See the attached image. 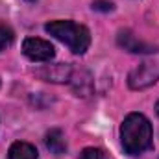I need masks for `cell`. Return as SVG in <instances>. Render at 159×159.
Masks as SVG:
<instances>
[{
	"mask_svg": "<svg viewBox=\"0 0 159 159\" xmlns=\"http://www.w3.org/2000/svg\"><path fill=\"white\" fill-rule=\"evenodd\" d=\"M152 124L143 113H129L120 126L122 148L129 156H139L152 148Z\"/></svg>",
	"mask_w": 159,
	"mask_h": 159,
	"instance_id": "obj_1",
	"label": "cell"
},
{
	"mask_svg": "<svg viewBox=\"0 0 159 159\" xmlns=\"http://www.w3.org/2000/svg\"><path fill=\"white\" fill-rule=\"evenodd\" d=\"M44 144H46V148H48L52 154H56V156H61V154L67 152V141H65V135H63V131L57 129V128H54V129H50V131L46 133V137H44Z\"/></svg>",
	"mask_w": 159,
	"mask_h": 159,
	"instance_id": "obj_7",
	"label": "cell"
},
{
	"mask_svg": "<svg viewBox=\"0 0 159 159\" xmlns=\"http://www.w3.org/2000/svg\"><path fill=\"white\" fill-rule=\"evenodd\" d=\"M159 80V61H143L139 67H135L129 76H128V85L133 91L146 89L154 85Z\"/></svg>",
	"mask_w": 159,
	"mask_h": 159,
	"instance_id": "obj_3",
	"label": "cell"
},
{
	"mask_svg": "<svg viewBox=\"0 0 159 159\" xmlns=\"http://www.w3.org/2000/svg\"><path fill=\"white\" fill-rule=\"evenodd\" d=\"M156 113H157V117H159V100H157V104H156Z\"/></svg>",
	"mask_w": 159,
	"mask_h": 159,
	"instance_id": "obj_12",
	"label": "cell"
},
{
	"mask_svg": "<svg viewBox=\"0 0 159 159\" xmlns=\"http://www.w3.org/2000/svg\"><path fill=\"white\" fill-rule=\"evenodd\" d=\"M80 159H107V154L104 150H100V148L91 146V148H85L80 154Z\"/></svg>",
	"mask_w": 159,
	"mask_h": 159,
	"instance_id": "obj_9",
	"label": "cell"
},
{
	"mask_svg": "<svg viewBox=\"0 0 159 159\" xmlns=\"http://www.w3.org/2000/svg\"><path fill=\"white\" fill-rule=\"evenodd\" d=\"M7 159H37V150L34 144L17 141L9 146L7 150Z\"/></svg>",
	"mask_w": 159,
	"mask_h": 159,
	"instance_id": "obj_8",
	"label": "cell"
},
{
	"mask_svg": "<svg viewBox=\"0 0 159 159\" xmlns=\"http://www.w3.org/2000/svg\"><path fill=\"white\" fill-rule=\"evenodd\" d=\"M13 43V32L7 26H0V52L6 50Z\"/></svg>",
	"mask_w": 159,
	"mask_h": 159,
	"instance_id": "obj_10",
	"label": "cell"
},
{
	"mask_svg": "<svg viewBox=\"0 0 159 159\" xmlns=\"http://www.w3.org/2000/svg\"><path fill=\"white\" fill-rule=\"evenodd\" d=\"M22 52H24V56L28 59L39 61V63L50 61L56 56L54 46L48 41L39 39V37H28V39H24V43H22Z\"/></svg>",
	"mask_w": 159,
	"mask_h": 159,
	"instance_id": "obj_4",
	"label": "cell"
},
{
	"mask_svg": "<svg viewBox=\"0 0 159 159\" xmlns=\"http://www.w3.org/2000/svg\"><path fill=\"white\" fill-rule=\"evenodd\" d=\"M117 41H119V46H122L124 50H128L131 54H150V52H156V46L139 41L131 32H128V30L126 32H120Z\"/></svg>",
	"mask_w": 159,
	"mask_h": 159,
	"instance_id": "obj_5",
	"label": "cell"
},
{
	"mask_svg": "<svg viewBox=\"0 0 159 159\" xmlns=\"http://www.w3.org/2000/svg\"><path fill=\"white\" fill-rule=\"evenodd\" d=\"M44 30L56 39L65 43L74 54H83L91 44L89 30L83 24L72 22V20H52L44 26Z\"/></svg>",
	"mask_w": 159,
	"mask_h": 159,
	"instance_id": "obj_2",
	"label": "cell"
},
{
	"mask_svg": "<svg viewBox=\"0 0 159 159\" xmlns=\"http://www.w3.org/2000/svg\"><path fill=\"white\" fill-rule=\"evenodd\" d=\"M93 9L94 11H111L113 4L109 0H96V2H93Z\"/></svg>",
	"mask_w": 159,
	"mask_h": 159,
	"instance_id": "obj_11",
	"label": "cell"
},
{
	"mask_svg": "<svg viewBox=\"0 0 159 159\" xmlns=\"http://www.w3.org/2000/svg\"><path fill=\"white\" fill-rule=\"evenodd\" d=\"M37 74H39L43 80H46V81L63 83V81H70L72 69H70L69 65H46L44 69H41Z\"/></svg>",
	"mask_w": 159,
	"mask_h": 159,
	"instance_id": "obj_6",
	"label": "cell"
}]
</instances>
